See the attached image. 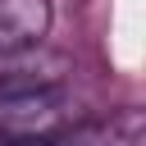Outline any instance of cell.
Instances as JSON below:
<instances>
[{
    "mask_svg": "<svg viewBox=\"0 0 146 146\" xmlns=\"http://www.w3.org/2000/svg\"><path fill=\"white\" fill-rule=\"evenodd\" d=\"M73 123V105L59 87L0 91V146H32Z\"/></svg>",
    "mask_w": 146,
    "mask_h": 146,
    "instance_id": "1",
    "label": "cell"
},
{
    "mask_svg": "<svg viewBox=\"0 0 146 146\" xmlns=\"http://www.w3.org/2000/svg\"><path fill=\"white\" fill-rule=\"evenodd\" d=\"M50 32V0H0V55L32 50Z\"/></svg>",
    "mask_w": 146,
    "mask_h": 146,
    "instance_id": "2",
    "label": "cell"
}]
</instances>
